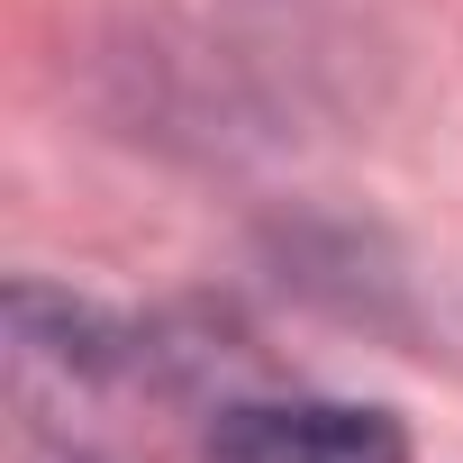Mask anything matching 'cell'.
Listing matches in <instances>:
<instances>
[{"mask_svg":"<svg viewBox=\"0 0 463 463\" xmlns=\"http://www.w3.org/2000/svg\"><path fill=\"white\" fill-rule=\"evenodd\" d=\"M200 463H409V427L373 400H227L200 436Z\"/></svg>","mask_w":463,"mask_h":463,"instance_id":"cell-1","label":"cell"}]
</instances>
